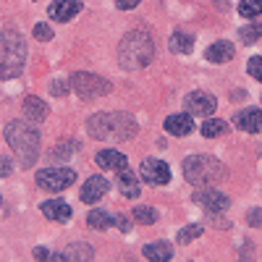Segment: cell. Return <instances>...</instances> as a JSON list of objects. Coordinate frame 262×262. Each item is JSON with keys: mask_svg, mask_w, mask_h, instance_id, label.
<instances>
[{"mask_svg": "<svg viewBox=\"0 0 262 262\" xmlns=\"http://www.w3.org/2000/svg\"><path fill=\"white\" fill-rule=\"evenodd\" d=\"M86 131L95 139H111V142H126L137 134V121L128 113H97L86 121Z\"/></svg>", "mask_w": 262, "mask_h": 262, "instance_id": "cell-1", "label": "cell"}, {"mask_svg": "<svg viewBox=\"0 0 262 262\" xmlns=\"http://www.w3.org/2000/svg\"><path fill=\"white\" fill-rule=\"evenodd\" d=\"M6 142L13 147L18 163L24 168H32L37 163V155H39V134L34 126H27L21 121H11L6 126Z\"/></svg>", "mask_w": 262, "mask_h": 262, "instance_id": "cell-2", "label": "cell"}, {"mask_svg": "<svg viewBox=\"0 0 262 262\" xmlns=\"http://www.w3.org/2000/svg\"><path fill=\"white\" fill-rule=\"evenodd\" d=\"M27 63V42L18 32H0V79H16Z\"/></svg>", "mask_w": 262, "mask_h": 262, "instance_id": "cell-3", "label": "cell"}, {"mask_svg": "<svg viewBox=\"0 0 262 262\" xmlns=\"http://www.w3.org/2000/svg\"><path fill=\"white\" fill-rule=\"evenodd\" d=\"M155 55V45H152V37L144 29H134L121 39L118 48V60L123 69H144Z\"/></svg>", "mask_w": 262, "mask_h": 262, "instance_id": "cell-4", "label": "cell"}, {"mask_svg": "<svg viewBox=\"0 0 262 262\" xmlns=\"http://www.w3.org/2000/svg\"><path fill=\"white\" fill-rule=\"evenodd\" d=\"M184 179L194 186H215L223 179V165L210 155H191L184 160Z\"/></svg>", "mask_w": 262, "mask_h": 262, "instance_id": "cell-5", "label": "cell"}, {"mask_svg": "<svg viewBox=\"0 0 262 262\" xmlns=\"http://www.w3.org/2000/svg\"><path fill=\"white\" fill-rule=\"evenodd\" d=\"M71 86H74V92L84 100H95V97H102L111 92V84H107L102 76H95V74H74L71 76Z\"/></svg>", "mask_w": 262, "mask_h": 262, "instance_id": "cell-6", "label": "cell"}, {"mask_svg": "<svg viewBox=\"0 0 262 262\" xmlns=\"http://www.w3.org/2000/svg\"><path fill=\"white\" fill-rule=\"evenodd\" d=\"M37 186L39 189H48V191H66L74 181H76V173L71 168H42L37 170Z\"/></svg>", "mask_w": 262, "mask_h": 262, "instance_id": "cell-7", "label": "cell"}, {"mask_svg": "<svg viewBox=\"0 0 262 262\" xmlns=\"http://www.w3.org/2000/svg\"><path fill=\"white\" fill-rule=\"evenodd\" d=\"M139 173H142V179H144L147 184H152V186H163V184L170 181V168H168V163L155 160V158H147V160L142 163Z\"/></svg>", "mask_w": 262, "mask_h": 262, "instance_id": "cell-8", "label": "cell"}, {"mask_svg": "<svg viewBox=\"0 0 262 262\" xmlns=\"http://www.w3.org/2000/svg\"><path fill=\"white\" fill-rule=\"evenodd\" d=\"M194 202L196 205H202L207 212H223L228 210L231 200L223 194V191H217V189H205V191H196L194 194Z\"/></svg>", "mask_w": 262, "mask_h": 262, "instance_id": "cell-9", "label": "cell"}, {"mask_svg": "<svg viewBox=\"0 0 262 262\" xmlns=\"http://www.w3.org/2000/svg\"><path fill=\"white\" fill-rule=\"evenodd\" d=\"M107 189H111V184H107L102 176H90L84 181V189H81V202L95 205L97 200H102V196L107 194Z\"/></svg>", "mask_w": 262, "mask_h": 262, "instance_id": "cell-10", "label": "cell"}, {"mask_svg": "<svg viewBox=\"0 0 262 262\" xmlns=\"http://www.w3.org/2000/svg\"><path fill=\"white\" fill-rule=\"evenodd\" d=\"M186 111L194 116H210L215 111V97L207 92H191L186 97Z\"/></svg>", "mask_w": 262, "mask_h": 262, "instance_id": "cell-11", "label": "cell"}, {"mask_svg": "<svg viewBox=\"0 0 262 262\" xmlns=\"http://www.w3.org/2000/svg\"><path fill=\"white\" fill-rule=\"evenodd\" d=\"M81 11V0H55L50 6V18L53 21H71Z\"/></svg>", "mask_w": 262, "mask_h": 262, "instance_id": "cell-12", "label": "cell"}, {"mask_svg": "<svg viewBox=\"0 0 262 262\" xmlns=\"http://www.w3.org/2000/svg\"><path fill=\"white\" fill-rule=\"evenodd\" d=\"M42 215L48 217V221H58V223H66L71 217V207L69 202H63V200H48V202H42Z\"/></svg>", "mask_w": 262, "mask_h": 262, "instance_id": "cell-13", "label": "cell"}, {"mask_svg": "<svg viewBox=\"0 0 262 262\" xmlns=\"http://www.w3.org/2000/svg\"><path fill=\"white\" fill-rule=\"evenodd\" d=\"M191 128H194V121L189 113H176V116L165 118V131L173 137H186V134H191Z\"/></svg>", "mask_w": 262, "mask_h": 262, "instance_id": "cell-14", "label": "cell"}, {"mask_svg": "<svg viewBox=\"0 0 262 262\" xmlns=\"http://www.w3.org/2000/svg\"><path fill=\"white\" fill-rule=\"evenodd\" d=\"M236 126L247 131V134H257V131H262V113L257 107H247V111L236 116Z\"/></svg>", "mask_w": 262, "mask_h": 262, "instance_id": "cell-15", "label": "cell"}, {"mask_svg": "<svg viewBox=\"0 0 262 262\" xmlns=\"http://www.w3.org/2000/svg\"><path fill=\"white\" fill-rule=\"evenodd\" d=\"M236 55V48L231 45V42H215V45H210L207 50H205V58L210 60V63H228L231 58Z\"/></svg>", "mask_w": 262, "mask_h": 262, "instance_id": "cell-16", "label": "cell"}, {"mask_svg": "<svg viewBox=\"0 0 262 262\" xmlns=\"http://www.w3.org/2000/svg\"><path fill=\"white\" fill-rule=\"evenodd\" d=\"M97 165L107 170H123L126 168V155L118 149H102L97 152Z\"/></svg>", "mask_w": 262, "mask_h": 262, "instance_id": "cell-17", "label": "cell"}, {"mask_svg": "<svg viewBox=\"0 0 262 262\" xmlns=\"http://www.w3.org/2000/svg\"><path fill=\"white\" fill-rule=\"evenodd\" d=\"M142 252L149 262H170V257H173V247L168 242H152Z\"/></svg>", "mask_w": 262, "mask_h": 262, "instance_id": "cell-18", "label": "cell"}, {"mask_svg": "<svg viewBox=\"0 0 262 262\" xmlns=\"http://www.w3.org/2000/svg\"><path fill=\"white\" fill-rule=\"evenodd\" d=\"M118 186H121V194L126 196V200H137L139 196V181L128 168L118 170Z\"/></svg>", "mask_w": 262, "mask_h": 262, "instance_id": "cell-19", "label": "cell"}, {"mask_svg": "<svg viewBox=\"0 0 262 262\" xmlns=\"http://www.w3.org/2000/svg\"><path fill=\"white\" fill-rule=\"evenodd\" d=\"M21 107H24V116L32 118V121H45L48 118V105L39 97H27Z\"/></svg>", "mask_w": 262, "mask_h": 262, "instance_id": "cell-20", "label": "cell"}, {"mask_svg": "<svg viewBox=\"0 0 262 262\" xmlns=\"http://www.w3.org/2000/svg\"><path fill=\"white\" fill-rule=\"evenodd\" d=\"M86 223H90L95 231H105V228L116 226V217H113L111 212H105V210H90V215H86Z\"/></svg>", "mask_w": 262, "mask_h": 262, "instance_id": "cell-21", "label": "cell"}, {"mask_svg": "<svg viewBox=\"0 0 262 262\" xmlns=\"http://www.w3.org/2000/svg\"><path fill=\"white\" fill-rule=\"evenodd\" d=\"M168 45H170L173 53H191L194 50V37L186 34V32H173Z\"/></svg>", "mask_w": 262, "mask_h": 262, "instance_id": "cell-22", "label": "cell"}, {"mask_svg": "<svg viewBox=\"0 0 262 262\" xmlns=\"http://www.w3.org/2000/svg\"><path fill=\"white\" fill-rule=\"evenodd\" d=\"M202 137H207V139H212V137H221V134H226L228 131V126H226V121H221V118H210V121H205L202 123Z\"/></svg>", "mask_w": 262, "mask_h": 262, "instance_id": "cell-23", "label": "cell"}, {"mask_svg": "<svg viewBox=\"0 0 262 262\" xmlns=\"http://www.w3.org/2000/svg\"><path fill=\"white\" fill-rule=\"evenodd\" d=\"M238 13L244 18H257L262 13V0H242L238 3Z\"/></svg>", "mask_w": 262, "mask_h": 262, "instance_id": "cell-24", "label": "cell"}, {"mask_svg": "<svg viewBox=\"0 0 262 262\" xmlns=\"http://www.w3.org/2000/svg\"><path fill=\"white\" fill-rule=\"evenodd\" d=\"M134 221L142 223V226H152V223L158 221V212L152 210V207H147V205H139V207L134 210Z\"/></svg>", "mask_w": 262, "mask_h": 262, "instance_id": "cell-25", "label": "cell"}, {"mask_svg": "<svg viewBox=\"0 0 262 262\" xmlns=\"http://www.w3.org/2000/svg\"><path fill=\"white\" fill-rule=\"evenodd\" d=\"M92 247L90 244H74L71 252H69V259H76V262H86V259H92Z\"/></svg>", "mask_w": 262, "mask_h": 262, "instance_id": "cell-26", "label": "cell"}, {"mask_svg": "<svg viewBox=\"0 0 262 262\" xmlns=\"http://www.w3.org/2000/svg\"><path fill=\"white\" fill-rule=\"evenodd\" d=\"M196 236H202V226L200 223H194V226H186L181 233H179V242L181 244H189L191 238H196Z\"/></svg>", "mask_w": 262, "mask_h": 262, "instance_id": "cell-27", "label": "cell"}, {"mask_svg": "<svg viewBox=\"0 0 262 262\" xmlns=\"http://www.w3.org/2000/svg\"><path fill=\"white\" fill-rule=\"evenodd\" d=\"M247 71H249V76H254L257 81H262V58H252L249 66H247Z\"/></svg>", "mask_w": 262, "mask_h": 262, "instance_id": "cell-28", "label": "cell"}, {"mask_svg": "<svg viewBox=\"0 0 262 262\" xmlns=\"http://www.w3.org/2000/svg\"><path fill=\"white\" fill-rule=\"evenodd\" d=\"M34 37L42 39V42H48V39H53V29H50L48 24H37V27H34Z\"/></svg>", "mask_w": 262, "mask_h": 262, "instance_id": "cell-29", "label": "cell"}, {"mask_svg": "<svg viewBox=\"0 0 262 262\" xmlns=\"http://www.w3.org/2000/svg\"><path fill=\"white\" fill-rule=\"evenodd\" d=\"M45 262H71V259H69V254H60V252H48Z\"/></svg>", "mask_w": 262, "mask_h": 262, "instance_id": "cell-30", "label": "cell"}, {"mask_svg": "<svg viewBox=\"0 0 262 262\" xmlns=\"http://www.w3.org/2000/svg\"><path fill=\"white\" fill-rule=\"evenodd\" d=\"M11 170H13V168H11V160H8V158H0V176H3V179L11 176Z\"/></svg>", "mask_w": 262, "mask_h": 262, "instance_id": "cell-31", "label": "cell"}, {"mask_svg": "<svg viewBox=\"0 0 262 262\" xmlns=\"http://www.w3.org/2000/svg\"><path fill=\"white\" fill-rule=\"evenodd\" d=\"M247 221H249V226H262V210H252Z\"/></svg>", "mask_w": 262, "mask_h": 262, "instance_id": "cell-32", "label": "cell"}, {"mask_svg": "<svg viewBox=\"0 0 262 262\" xmlns=\"http://www.w3.org/2000/svg\"><path fill=\"white\" fill-rule=\"evenodd\" d=\"M137 3H139V0H116V6H118L121 11H131Z\"/></svg>", "mask_w": 262, "mask_h": 262, "instance_id": "cell-33", "label": "cell"}, {"mask_svg": "<svg viewBox=\"0 0 262 262\" xmlns=\"http://www.w3.org/2000/svg\"><path fill=\"white\" fill-rule=\"evenodd\" d=\"M55 158H66V155H71V149H66V144H58V149L53 152Z\"/></svg>", "mask_w": 262, "mask_h": 262, "instance_id": "cell-34", "label": "cell"}, {"mask_svg": "<svg viewBox=\"0 0 262 262\" xmlns=\"http://www.w3.org/2000/svg\"><path fill=\"white\" fill-rule=\"evenodd\" d=\"M63 92H66L63 81H53V95H63Z\"/></svg>", "mask_w": 262, "mask_h": 262, "instance_id": "cell-35", "label": "cell"}, {"mask_svg": "<svg viewBox=\"0 0 262 262\" xmlns=\"http://www.w3.org/2000/svg\"><path fill=\"white\" fill-rule=\"evenodd\" d=\"M116 226H118L121 231H128V221H126V217H116Z\"/></svg>", "mask_w": 262, "mask_h": 262, "instance_id": "cell-36", "label": "cell"}, {"mask_svg": "<svg viewBox=\"0 0 262 262\" xmlns=\"http://www.w3.org/2000/svg\"><path fill=\"white\" fill-rule=\"evenodd\" d=\"M217 6H221V8H228V3H226V0H217Z\"/></svg>", "mask_w": 262, "mask_h": 262, "instance_id": "cell-37", "label": "cell"}, {"mask_svg": "<svg viewBox=\"0 0 262 262\" xmlns=\"http://www.w3.org/2000/svg\"><path fill=\"white\" fill-rule=\"evenodd\" d=\"M0 202H3V196H0Z\"/></svg>", "mask_w": 262, "mask_h": 262, "instance_id": "cell-38", "label": "cell"}]
</instances>
